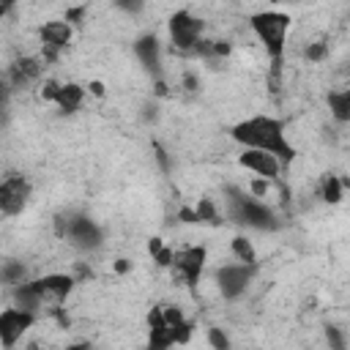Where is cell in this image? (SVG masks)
I'll use <instances>...</instances> for the list:
<instances>
[{"instance_id": "1", "label": "cell", "mask_w": 350, "mask_h": 350, "mask_svg": "<svg viewBox=\"0 0 350 350\" xmlns=\"http://www.w3.org/2000/svg\"><path fill=\"white\" fill-rule=\"evenodd\" d=\"M230 137L243 150L273 153L284 167L293 164V159H295V148H293V142L287 137V129L273 115H249V118H243V120L230 126Z\"/></svg>"}, {"instance_id": "2", "label": "cell", "mask_w": 350, "mask_h": 350, "mask_svg": "<svg viewBox=\"0 0 350 350\" xmlns=\"http://www.w3.org/2000/svg\"><path fill=\"white\" fill-rule=\"evenodd\" d=\"M290 25H293L290 14L276 11V8H265V11H257V14L249 16V27L257 36V41L262 44V49H265V55H268V60L273 66V74L282 71Z\"/></svg>"}, {"instance_id": "3", "label": "cell", "mask_w": 350, "mask_h": 350, "mask_svg": "<svg viewBox=\"0 0 350 350\" xmlns=\"http://www.w3.org/2000/svg\"><path fill=\"white\" fill-rule=\"evenodd\" d=\"M224 202H227V216L241 227L260 230V232H273L282 227V221L271 205L241 191L238 186H224Z\"/></svg>"}, {"instance_id": "4", "label": "cell", "mask_w": 350, "mask_h": 350, "mask_svg": "<svg viewBox=\"0 0 350 350\" xmlns=\"http://www.w3.org/2000/svg\"><path fill=\"white\" fill-rule=\"evenodd\" d=\"M55 232L60 238H66L77 252H96L104 243V230L88 216V213H60L55 219Z\"/></svg>"}, {"instance_id": "5", "label": "cell", "mask_w": 350, "mask_h": 350, "mask_svg": "<svg viewBox=\"0 0 350 350\" xmlns=\"http://www.w3.org/2000/svg\"><path fill=\"white\" fill-rule=\"evenodd\" d=\"M257 271H260V265H249V262H238V260L219 265V268L213 271V282H216V287H219V295H221L224 301H238V298H243L246 290H249V284L254 282Z\"/></svg>"}, {"instance_id": "6", "label": "cell", "mask_w": 350, "mask_h": 350, "mask_svg": "<svg viewBox=\"0 0 350 350\" xmlns=\"http://www.w3.org/2000/svg\"><path fill=\"white\" fill-rule=\"evenodd\" d=\"M167 30H170V44L183 52V55H191L197 49V44L202 41V33H205V22L200 16H194L189 8H178L170 22H167Z\"/></svg>"}, {"instance_id": "7", "label": "cell", "mask_w": 350, "mask_h": 350, "mask_svg": "<svg viewBox=\"0 0 350 350\" xmlns=\"http://www.w3.org/2000/svg\"><path fill=\"white\" fill-rule=\"evenodd\" d=\"M33 197V183L22 172H8L0 180V213L3 216H19Z\"/></svg>"}, {"instance_id": "8", "label": "cell", "mask_w": 350, "mask_h": 350, "mask_svg": "<svg viewBox=\"0 0 350 350\" xmlns=\"http://www.w3.org/2000/svg\"><path fill=\"white\" fill-rule=\"evenodd\" d=\"M205 262H208V249L205 246H183V249H175V262H172V276L180 279L186 287H197L200 279H202V271H205Z\"/></svg>"}, {"instance_id": "9", "label": "cell", "mask_w": 350, "mask_h": 350, "mask_svg": "<svg viewBox=\"0 0 350 350\" xmlns=\"http://www.w3.org/2000/svg\"><path fill=\"white\" fill-rule=\"evenodd\" d=\"M74 38V25L66 19H49L38 27V41H41V57L46 63H55L63 49H68Z\"/></svg>"}, {"instance_id": "10", "label": "cell", "mask_w": 350, "mask_h": 350, "mask_svg": "<svg viewBox=\"0 0 350 350\" xmlns=\"http://www.w3.org/2000/svg\"><path fill=\"white\" fill-rule=\"evenodd\" d=\"M38 314L27 312V309H19V306H5L0 312V345L3 350H14L16 342L36 325Z\"/></svg>"}, {"instance_id": "11", "label": "cell", "mask_w": 350, "mask_h": 350, "mask_svg": "<svg viewBox=\"0 0 350 350\" xmlns=\"http://www.w3.org/2000/svg\"><path fill=\"white\" fill-rule=\"evenodd\" d=\"M46 68V60L41 55H19L8 68H5V88L8 90H25L36 82H41Z\"/></svg>"}, {"instance_id": "12", "label": "cell", "mask_w": 350, "mask_h": 350, "mask_svg": "<svg viewBox=\"0 0 350 350\" xmlns=\"http://www.w3.org/2000/svg\"><path fill=\"white\" fill-rule=\"evenodd\" d=\"M131 49H134V57L139 60V66L153 77V82L156 79H164V66H161L164 49H161V38L156 33H142L131 44Z\"/></svg>"}, {"instance_id": "13", "label": "cell", "mask_w": 350, "mask_h": 350, "mask_svg": "<svg viewBox=\"0 0 350 350\" xmlns=\"http://www.w3.org/2000/svg\"><path fill=\"white\" fill-rule=\"evenodd\" d=\"M30 284L36 287V293H38L46 304L60 306V304L74 293L77 276H74V273H44V276L30 279Z\"/></svg>"}, {"instance_id": "14", "label": "cell", "mask_w": 350, "mask_h": 350, "mask_svg": "<svg viewBox=\"0 0 350 350\" xmlns=\"http://www.w3.org/2000/svg\"><path fill=\"white\" fill-rule=\"evenodd\" d=\"M238 164L249 170L254 178H265V180H279L284 170V164L273 153H265V150H241Z\"/></svg>"}, {"instance_id": "15", "label": "cell", "mask_w": 350, "mask_h": 350, "mask_svg": "<svg viewBox=\"0 0 350 350\" xmlns=\"http://www.w3.org/2000/svg\"><path fill=\"white\" fill-rule=\"evenodd\" d=\"M88 96V88L79 85V82H63L57 96H55V107L63 112V115H74L82 109V101Z\"/></svg>"}, {"instance_id": "16", "label": "cell", "mask_w": 350, "mask_h": 350, "mask_svg": "<svg viewBox=\"0 0 350 350\" xmlns=\"http://www.w3.org/2000/svg\"><path fill=\"white\" fill-rule=\"evenodd\" d=\"M325 107L336 123H350V85L325 93Z\"/></svg>"}, {"instance_id": "17", "label": "cell", "mask_w": 350, "mask_h": 350, "mask_svg": "<svg viewBox=\"0 0 350 350\" xmlns=\"http://www.w3.org/2000/svg\"><path fill=\"white\" fill-rule=\"evenodd\" d=\"M342 197H345V178H339L336 172H325L320 178V200L328 205H336L342 202Z\"/></svg>"}, {"instance_id": "18", "label": "cell", "mask_w": 350, "mask_h": 350, "mask_svg": "<svg viewBox=\"0 0 350 350\" xmlns=\"http://www.w3.org/2000/svg\"><path fill=\"white\" fill-rule=\"evenodd\" d=\"M194 211H197L200 224H208V227H219V224H224V213L219 211V205L213 202V197H200L197 205H194Z\"/></svg>"}, {"instance_id": "19", "label": "cell", "mask_w": 350, "mask_h": 350, "mask_svg": "<svg viewBox=\"0 0 350 350\" xmlns=\"http://www.w3.org/2000/svg\"><path fill=\"white\" fill-rule=\"evenodd\" d=\"M230 252H232V260L257 265V252H254V246H252V241H249L246 235H235V238L230 241Z\"/></svg>"}, {"instance_id": "20", "label": "cell", "mask_w": 350, "mask_h": 350, "mask_svg": "<svg viewBox=\"0 0 350 350\" xmlns=\"http://www.w3.org/2000/svg\"><path fill=\"white\" fill-rule=\"evenodd\" d=\"M170 336H172V345H189L191 336H194V323L189 317H180L178 323H170Z\"/></svg>"}, {"instance_id": "21", "label": "cell", "mask_w": 350, "mask_h": 350, "mask_svg": "<svg viewBox=\"0 0 350 350\" xmlns=\"http://www.w3.org/2000/svg\"><path fill=\"white\" fill-rule=\"evenodd\" d=\"M25 265L22 262H16V260H5L3 262V271H0V279H3V284H22V282H27L25 279Z\"/></svg>"}, {"instance_id": "22", "label": "cell", "mask_w": 350, "mask_h": 350, "mask_svg": "<svg viewBox=\"0 0 350 350\" xmlns=\"http://www.w3.org/2000/svg\"><path fill=\"white\" fill-rule=\"evenodd\" d=\"M205 336H208L211 350H232V342H230V336H227L224 328H219V325H208Z\"/></svg>"}, {"instance_id": "23", "label": "cell", "mask_w": 350, "mask_h": 350, "mask_svg": "<svg viewBox=\"0 0 350 350\" xmlns=\"http://www.w3.org/2000/svg\"><path fill=\"white\" fill-rule=\"evenodd\" d=\"M328 49H331V44H328L325 38H317V41L306 44L304 57H306V60H312V63H323V60L328 57Z\"/></svg>"}, {"instance_id": "24", "label": "cell", "mask_w": 350, "mask_h": 350, "mask_svg": "<svg viewBox=\"0 0 350 350\" xmlns=\"http://www.w3.org/2000/svg\"><path fill=\"white\" fill-rule=\"evenodd\" d=\"M325 342H328V350H347V339H345V331L339 325H325Z\"/></svg>"}, {"instance_id": "25", "label": "cell", "mask_w": 350, "mask_h": 350, "mask_svg": "<svg viewBox=\"0 0 350 350\" xmlns=\"http://www.w3.org/2000/svg\"><path fill=\"white\" fill-rule=\"evenodd\" d=\"M60 79H55V77H46L44 82H41V98L44 101H49V104H55V96H57V90H60Z\"/></svg>"}, {"instance_id": "26", "label": "cell", "mask_w": 350, "mask_h": 350, "mask_svg": "<svg viewBox=\"0 0 350 350\" xmlns=\"http://www.w3.org/2000/svg\"><path fill=\"white\" fill-rule=\"evenodd\" d=\"M150 257H153V262H156L159 268H172V262H175V249L164 243V246H161L156 254H150Z\"/></svg>"}, {"instance_id": "27", "label": "cell", "mask_w": 350, "mask_h": 350, "mask_svg": "<svg viewBox=\"0 0 350 350\" xmlns=\"http://www.w3.org/2000/svg\"><path fill=\"white\" fill-rule=\"evenodd\" d=\"M268 189H271V180H265V178H252V183H249V194L257 200H262L268 194Z\"/></svg>"}, {"instance_id": "28", "label": "cell", "mask_w": 350, "mask_h": 350, "mask_svg": "<svg viewBox=\"0 0 350 350\" xmlns=\"http://www.w3.org/2000/svg\"><path fill=\"white\" fill-rule=\"evenodd\" d=\"M142 120H145V123H156V120H159V107H156V101H145V104H142Z\"/></svg>"}, {"instance_id": "29", "label": "cell", "mask_w": 350, "mask_h": 350, "mask_svg": "<svg viewBox=\"0 0 350 350\" xmlns=\"http://www.w3.org/2000/svg\"><path fill=\"white\" fill-rule=\"evenodd\" d=\"M120 11H126V14H139L142 8H145V3H139V0H134V3H123V0H118L115 3Z\"/></svg>"}, {"instance_id": "30", "label": "cell", "mask_w": 350, "mask_h": 350, "mask_svg": "<svg viewBox=\"0 0 350 350\" xmlns=\"http://www.w3.org/2000/svg\"><path fill=\"white\" fill-rule=\"evenodd\" d=\"M183 88H186V90H191V93H194V90H197V88H200V77H197V74H194V71H183Z\"/></svg>"}, {"instance_id": "31", "label": "cell", "mask_w": 350, "mask_h": 350, "mask_svg": "<svg viewBox=\"0 0 350 350\" xmlns=\"http://www.w3.org/2000/svg\"><path fill=\"white\" fill-rule=\"evenodd\" d=\"M85 88H88V93H90V96H96V98H101V96H104V82H98V79H90Z\"/></svg>"}, {"instance_id": "32", "label": "cell", "mask_w": 350, "mask_h": 350, "mask_svg": "<svg viewBox=\"0 0 350 350\" xmlns=\"http://www.w3.org/2000/svg\"><path fill=\"white\" fill-rule=\"evenodd\" d=\"M63 350H96V347H93L90 342H85V339H82V342H71V345H66Z\"/></svg>"}, {"instance_id": "33", "label": "cell", "mask_w": 350, "mask_h": 350, "mask_svg": "<svg viewBox=\"0 0 350 350\" xmlns=\"http://www.w3.org/2000/svg\"><path fill=\"white\" fill-rule=\"evenodd\" d=\"M115 271H118V273H129V271H131V262H129L126 257H120V260H115Z\"/></svg>"}, {"instance_id": "34", "label": "cell", "mask_w": 350, "mask_h": 350, "mask_svg": "<svg viewBox=\"0 0 350 350\" xmlns=\"http://www.w3.org/2000/svg\"><path fill=\"white\" fill-rule=\"evenodd\" d=\"M161 246H164V241H161V238H150V241H148V252H150V254H156Z\"/></svg>"}, {"instance_id": "35", "label": "cell", "mask_w": 350, "mask_h": 350, "mask_svg": "<svg viewBox=\"0 0 350 350\" xmlns=\"http://www.w3.org/2000/svg\"><path fill=\"white\" fill-rule=\"evenodd\" d=\"M153 88H156V96H167V82L164 79H156Z\"/></svg>"}, {"instance_id": "36", "label": "cell", "mask_w": 350, "mask_h": 350, "mask_svg": "<svg viewBox=\"0 0 350 350\" xmlns=\"http://www.w3.org/2000/svg\"><path fill=\"white\" fill-rule=\"evenodd\" d=\"M345 77H347V79H350V63H347V68H345Z\"/></svg>"}]
</instances>
